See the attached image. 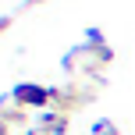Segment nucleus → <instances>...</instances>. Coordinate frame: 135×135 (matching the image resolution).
Listing matches in <instances>:
<instances>
[]
</instances>
